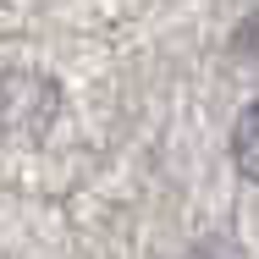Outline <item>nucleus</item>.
Returning a JSON list of instances; mask_svg holds the SVG:
<instances>
[{
    "instance_id": "f257e3e1",
    "label": "nucleus",
    "mask_w": 259,
    "mask_h": 259,
    "mask_svg": "<svg viewBox=\"0 0 259 259\" xmlns=\"http://www.w3.org/2000/svg\"><path fill=\"white\" fill-rule=\"evenodd\" d=\"M232 165L248 177V182H259V100L237 116V127H232Z\"/></svg>"
}]
</instances>
